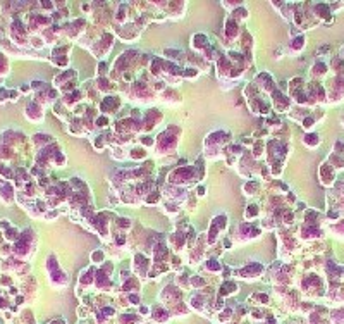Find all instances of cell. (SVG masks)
Instances as JSON below:
<instances>
[{
    "instance_id": "1",
    "label": "cell",
    "mask_w": 344,
    "mask_h": 324,
    "mask_svg": "<svg viewBox=\"0 0 344 324\" xmlns=\"http://www.w3.org/2000/svg\"><path fill=\"white\" fill-rule=\"evenodd\" d=\"M155 317H157V321H165L167 319V314H165L164 310H155Z\"/></svg>"
}]
</instances>
